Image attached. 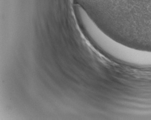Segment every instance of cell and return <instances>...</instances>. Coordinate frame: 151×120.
<instances>
[{"mask_svg":"<svg viewBox=\"0 0 151 120\" xmlns=\"http://www.w3.org/2000/svg\"><path fill=\"white\" fill-rule=\"evenodd\" d=\"M99 4L111 27L151 37V0H99Z\"/></svg>","mask_w":151,"mask_h":120,"instance_id":"cell-1","label":"cell"},{"mask_svg":"<svg viewBox=\"0 0 151 120\" xmlns=\"http://www.w3.org/2000/svg\"><path fill=\"white\" fill-rule=\"evenodd\" d=\"M74 11L86 37L101 53L127 65L151 67V51L132 48L110 37L99 27L81 6L76 5Z\"/></svg>","mask_w":151,"mask_h":120,"instance_id":"cell-2","label":"cell"}]
</instances>
